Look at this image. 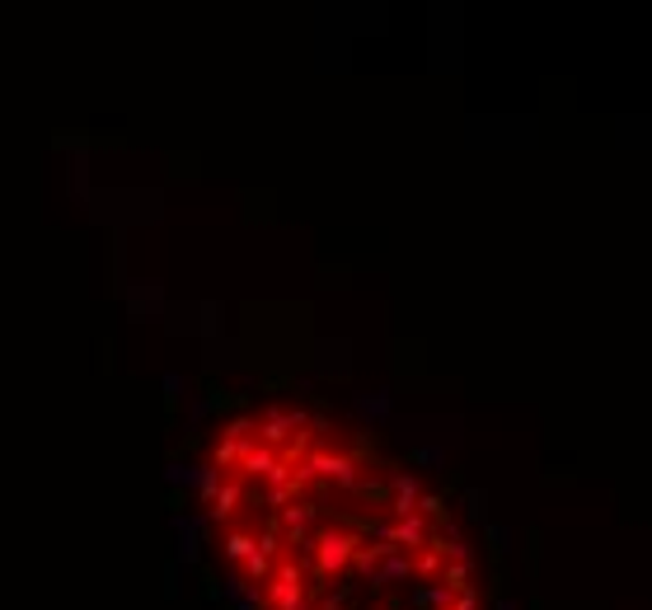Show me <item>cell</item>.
<instances>
[{"mask_svg":"<svg viewBox=\"0 0 652 610\" xmlns=\"http://www.w3.org/2000/svg\"><path fill=\"white\" fill-rule=\"evenodd\" d=\"M301 470L310 474V484L324 479V484H338V488H357V460L352 456H334V451H310L301 460Z\"/></svg>","mask_w":652,"mask_h":610,"instance_id":"obj_1","label":"cell"},{"mask_svg":"<svg viewBox=\"0 0 652 610\" xmlns=\"http://www.w3.org/2000/svg\"><path fill=\"white\" fill-rule=\"evenodd\" d=\"M310 550L319 559V573L329 578V573H343L362 545H357V535H348V531H319V540H310Z\"/></svg>","mask_w":652,"mask_h":610,"instance_id":"obj_2","label":"cell"},{"mask_svg":"<svg viewBox=\"0 0 652 610\" xmlns=\"http://www.w3.org/2000/svg\"><path fill=\"white\" fill-rule=\"evenodd\" d=\"M310 418L301 414V408H268V414L263 418H258L254 427H258V441H263V447L272 451L277 447V441H287L291 432H301V427H305Z\"/></svg>","mask_w":652,"mask_h":610,"instance_id":"obj_3","label":"cell"},{"mask_svg":"<svg viewBox=\"0 0 652 610\" xmlns=\"http://www.w3.org/2000/svg\"><path fill=\"white\" fill-rule=\"evenodd\" d=\"M428 540H432V521L418 517V512L389 526V545H395V550H422Z\"/></svg>","mask_w":652,"mask_h":610,"instance_id":"obj_4","label":"cell"},{"mask_svg":"<svg viewBox=\"0 0 652 610\" xmlns=\"http://www.w3.org/2000/svg\"><path fill=\"white\" fill-rule=\"evenodd\" d=\"M389 493H395V498H389V512H395L399 521L418 512V498H422V488H418V479H413V474H389Z\"/></svg>","mask_w":652,"mask_h":610,"instance_id":"obj_5","label":"cell"},{"mask_svg":"<svg viewBox=\"0 0 652 610\" xmlns=\"http://www.w3.org/2000/svg\"><path fill=\"white\" fill-rule=\"evenodd\" d=\"M244 503V479H221V488H216V498L207 503V521H231L235 517V507Z\"/></svg>","mask_w":652,"mask_h":610,"instance_id":"obj_6","label":"cell"},{"mask_svg":"<svg viewBox=\"0 0 652 610\" xmlns=\"http://www.w3.org/2000/svg\"><path fill=\"white\" fill-rule=\"evenodd\" d=\"M272 465H277V451H268V447H258V441H254V447L240 456L235 470H240V479H268Z\"/></svg>","mask_w":652,"mask_h":610,"instance_id":"obj_7","label":"cell"},{"mask_svg":"<svg viewBox=\"0 0 652 610\" xmlns=\"http://www.w3.org/2000/svg\"><path fill=\"white\" fill-rule=\"evenodd\" d=\"M174 531H178V559H184V564H198V531H202V517H174Z\"/></svg>","mask_w":652,"mask_h":610,"instance_id":"obj_8","label":"cell"},{"mask_svg":"<svg viewBox=\"0 0 652 610\" xmlns=\"http://www.w3.org/2000/svg\"><path fill=\"white\" fill-rule=\"evenodd\" d=\"M413 578V559L409 554H389L381 573H371V587H385V582H404Z\"/></svg>","mask_w":652,"mask_h":610,"instance_id":"obj_9","label":"cell"},{"mask_svg":"<svg viewBox=\"0 0 652 610\" xmlns=\"http://www.w3.org/2000/svg\"><path fill=\"white\" fill-rule=\"evenodd\" d=\"M254 550H258V535L254 531H231V535H225V554H231L235 564H244Z\"/></svg>","mask_w":652,"mask_h":610,"instance_id":"obj_10","label":"cell"},{"mask_svg":"<svg viewBox=\"0 0 652 610\" xmlns=\"http://www.w3.org/2000/svg\"><path fill=\"white\" fill-rule=\"evenodd\" d=\"M413 573H422V578L442 573V550H436V540H428V545H422V554L413 559Z\"/></svg>","mask_w":652,"mask_h":610,"instance_id":"obj_11","label":"cell"},{"mask_svg":"<svg viewBox=\"0 0 652 610\" xmlns=\"http://www.w3.org/2000/svg\"><path fill=\"white\" fill-rule=\"evenodd\" d=\"M192 488H198V498H202V503H211V498H216V488H221V470L198 465V484H192Z\"/></svg>","mask_w":652,"mask_h":610,"instance_id":"obj_12","label":"cell"},{"mask_svg":"<svg viewBox=\"0 0 652 610\" xmlns=\"http://www.w3.org/2000/svg\"><path fill=\"white\" fill-rule=\"evenodd\" d=\"M436 582H446L451 591H469V564H446Z\"/></svg>","mask_w":652,"mask_h":610,"instance_id":"obj_13","label":"cell"},{"mask_svg":"<svg viewBox=\"0 0 652 610\" xmlns=\"http://www.w3.org/2000/svg\"><path fill=\"white\" fill-rule=\"evenodd\" d=\"M357 408H362L366 418H385V414H389V394H362V400H357Z\"/></svg>","mask_w":652,"mask_h":610,"instance_id":"obj_14","label":"cell"},{"mask_svg":"<svg viewBox=\"0 0 652 610\" xmlns=\"http://www.w3.org/2000/svg\"><path fill=\"white\" fill-rule=\"evenodd\" d=\"M165 479L169 484H198V465H178V460H174V465L165 470Z\"/></svg>","mask_w":652,"mask_h":610,"instance_id":"obj_15","label":"cell"},{"mask_svg":"<svg viewBox=\"0 0 652 610\" xmlns=\"http://www.w3.org/2000/svg\"><path fill=\"white\" fill-rule=\"evenodd\" d=\"M488 545H493V554H507L512 550V531L507 526H488Z\"/></svg>","mask_w":652,"mask_h":610,"instance_id":"obj_16","label":"cell"},{"mask_svg":"<svg viewBox=\"0 0 652 610\" xmlns=\"http://www.w3.org/2000/svg\"><path fill=\"white\" fill-rule=\"evenodd\" d=\"M254 554H263L268 564H272V559L282 554V540H277V531H263V535H258V550H254Z\"/></svg>","mask_w":652,"mask_h":610,"instance_id":"obj_17","label":"cell"},{"mask_svg":"<svg viewBox=\"0 0 652 610\" xmlns=\"http://www.w3.org/2000/svg\"><path fill=\"white\" fill-rule=\"evenodd\" d=\"M244 591H249V578H244V573H231L225 587H221V597H244Z\"/></svg>","mask_w":652,"mask_h":610,"instance_id":"obj_18","label":"cell"},{"mask_svg":"<svg viewBox=\"0 0 652 610\" xmlns=\"http://www.w3.org/2000/svg\"><path fill=\"white\" fill-rule=\"evenodd\" d=\"M413 460H418V465H442L446 451H442V447H418V451H413Z\"/></svg>","mask_w":652,"mask_h":610,"instance_id":"obj_19","label":"cell"},{"mask_svg":"<svg viewBox=\"0 0 652 610\" xmlns=\"http://www.w3.org/2000/svg\"><path fill=\"white\" fill-rule=\"evenodd\" d=\"M446 610H479V597H475V591H455V601Z\"/></svg>","mask_w":652,"mask_h":610,"instance_id":"obj_20","label":"cell"},{"mask_svg":"<svg viewBox=\"0 0 652 610\" xmlns=\"http://www.w3.org/2000/svg\"><path fill=\"white\" fill-rule=\"evenodd\" d=\"M465 503H469V517H479V521H483V493H479V488H469V493H465Z\"/></svg>","mask_w":652,"mask_h":610,"instance_id":"obj_21","label":"cell"},{"mask_svg":"<svg viewBox=\"0 0 652 610\" xmlns=\"http://www.w3.org/2000/svg\"><path fill=\"white\" fill-rule=\"evenodd\" d=\"M165 390H169V400H178V390H184V381H178V376L169 371V376H165Z\"/></svg>","mask_w":652,"mask_h":610,"instance_id":"obj_22","label":"cell"},{"mask_svg":"<svg viewBox=\"0 0 652 610\" xmlns=\"http://www.w3.org/2000/svg\"><path fill=\"white\" fill-rule=\"evenodd\" d=\"M498 610H516V606H512V601H498Z\"/></svg>","mask_w":652,"mask_h":610,"instance_id":"obj_23","label":"cell"},{"mask_svg":"<svg viewBox=\"0 0 652 610\" xmlns=\"http://www.w3.org/2000/svg\"><path fill=\"white\" fill-rule=\"evenodd\" d=\"M376 610H381V606H376Z\"/></svg>","mask_w":652,"mask_h":610,"instance_id":"obj_24","label":"cell"}]
</instances>
